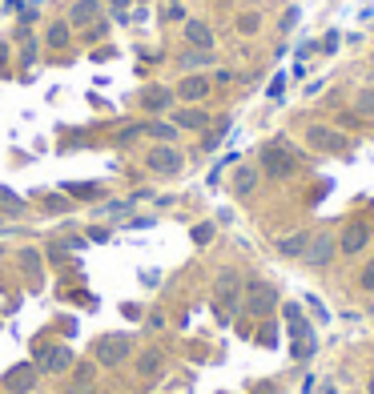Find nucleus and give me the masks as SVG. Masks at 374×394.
Returning <instances> with one entry per match:
<instances>
[{"label": "nucleus", "instance_id": "1", "mask_svg": "<svg viewBox=\"0 0 374 394\" xmlns=\"http://www.w3.org/2000/svg\"><path fill=\"white\" fill-rule=\"evenodd\" d=\"M261 173L266 177H294L298 173V153L282 137L270 141V145H261Z\"/></svg>", "mask_w": 374, "mask_h": 394}, {"label": "nucleus", "instance_id": "2", "mask_svg": "<svg viewBox=\"0 0 374 394\" xmlns=\"http://www.w3.org/2000/svg\"><path fill=\"white\" fill-rule=\"evenodd\" d=\"M213 298H217V314L229 318V314L238 310V302H242V278L233 270H222L217 274V286H213Z\"/></svg>", "mask_w": 374, "mask_h": 394}, {"label": "nucleus", "instance_id": "3", "mask_svg": "<svg viewBox=\"0 0 374 394\" xmlns=\"http://www.w3.org/2000/svg\"><path fill=\"white\" fill-rule=\"evenodd\" d=\"M129 334H105L97 342V350H93V358H97V366H121V362L129 358Z\"/></svg>", "mask_w": 374, "mask_h": 394}, {"label": "nucleus", "instance_id": "4", "mask_svg": "<svg viewBox=\"0 0 374 394\" xmlns=\"http://www.w3.org/2000/svg\"><path fill=\"white\" fill-rule=\"evenodd\" d=\"M274 306H278V290L270 282H250V286H245V310L254 314V318L274 314Z\"/></svg>", "mask_w": 374, "mask_h": 394}, {"label": "nucleus", "instance_id": "5", "mask_svg": "<svg viewBox=\"0 0 374 394\" xmlns=\"http://www.w3.org/2000/svg\"><path fill=\"white\" fill-rule=\"evenodd\" d=\"M371 238H374V230L366 226V221H362V217H354V221H346V226H342L338 249H342V254H350V258H354V254H362V249L371 246Z\"/></svg>", "mask_w": 374, "mask_h": 394}, {"label": "nucleus", "instance_id": "6", "mask_svg": "<svg viewBox=\"0 0 374 394\" xmlns=\"http://www.w3.org/2000/svg\"><path fill=\"white\" fill-rule=\"evenodd\" d=\"M306 141H310V149H318V153H346V149H350V141H346L338 129H330V125H310Z\"/></svg>", "mask_w": 374, "mask_h": 394}, {"label": "nucleus", "instance_id": "7", "mask_svg": "<svg viewBox=\"0 0 374 394\" xmlns=\"http://www.w3.org/2000/svg\"><path fill=\"white\" fill-rule=\"evenodd\" d=\"M334 254H338V238H330V233H318V238H310L306 246V265L310 270H326V265L334 262Z\"/></svg>", "mask_w": 374, "mask_h": 394}, {"label": "nucleus", "instance_id": "8", "mask_svg": "<svg viewBox=\"0 0 374 394\" xmlns=\"http://www.w3.org/2000/svg\"><path fill=\"white\" fill-rule=\"evenodd\" d=\"M149 173H161V177H173V173H181V165H185V157H181L173 145H157V149H149Z\"/></svg>", "mask_w": 374, "mask_h": 394}, {"label": "nucleus", "instance_id": "9", "mask_svg": "<svg viewBox=\"0 0 374 394\" xmlns=\"http://www.w3.org/2000/svg\"><path fill=\"white\" fill-rule=\"evenodd\" d=\"M36 366L49 370V374H61V370L73 366V350H69V346H41V350H36Z\"/></svg>", "mask_w": 374, "mask_h": 394}, {"label": "nucleus", "instance_id": "10", "mask_svg": "<svg viewBox=\"0 0 374 394\" xmlns=\"http://www.w3.org/2000/svg\"><path fill=\"white\" fill-rule=\"evenodd\" d=\"M36 386V366H13L4 374V391L8 394H29Z\"/></svg>", "mask_w": 374, "mask_h": 394}, {"label": "nucleus", "instance_id": "11", "mask_svg": "<svg viewBox=\"0 0 374 394\" xmlns=\"http://www.w3.org/2000/svg\"><path fill=\"white\" fill-rule=\"evenodd\" d=\"M97 17H101V0H77V4L69 8V24H77V29L97 24Z\"/></svg>", "mask_w": 374, "mask_h": 394}, {"label": "nucleus", "instance_id": "12", "mask_svg": "<svg viewBox=\"0 0 374 394\" xmlns=\"http://www.w3.org/2000/svg\"><path fill=\"white\" fill-rule=\"evenodd\" d=\"M93 378H97V366H89V362L73 366V378H69V394H89V391H93Z\"/></svg>", "mask_w": 374, "mask_h": 394}, {"label": "nucleus", "instance_id": "13", "mask_svg": "<svg viewBox=\"0 0 374 394\" xmlns=\"http://www.w3.org/2000/svg\"><path fill=\"white\" fill-rule=\"evenodd\" d=\"M185 41H189L194 49H210L213 52V29L206 24V20H189V24H185Z\"/></svg>", "mask_w": 374, "mask_h": 394}, {"label": "nucleus", "instance_id": "14", "mask_svg": "<svg viewBox=\"0 0 374 394\" xmlns=\"http://www.w3.org/2000/svg\"><path fill=\"white\" fill-rule=\"evenodd\" d=\"M306 246H310V233L298 230V233H290V238H282V242H278V254H282V258H302Z\"/></svg>", "mask_w": 374, "mask_h": 394}, {"label": "nucleus", "instance_id": "15", "mask_svg": "<svg viewBox=\"0 0 374 394\" xmlns=\"http://www.w3.org/2000/svg\"><path fill=\"white\" fill-rule=\"evenodd\" d=\"M206 93H210V77H185V81L178 85L181 101H201Z\"/></svg>", "mask_w": 374, "mask_h": 394}, {"label": "nucleus", "instance_id": "16", "mask_svg": "<svg viewBox=\"0 0 374 394\" xmlns=\"http://www.w3.org/2000/svg\"><path fill=\"white\" fill-rule=\"evenodd\" d=\"M169 101H173V93H169V89H161V85H153V89H145V93H141V105H145V109H153V113L169 109Z\"/></svg>", "mask_w": 374, "mask_h": 394}, {"label": "nucleus", "instance_id": "17", "mask_svg": "<svg viewBox=\"0 0 374 394\" xmlns=\"http://www.w3.org/2000/svg\"><path fill=\"white\" fill-rule=\"evenodd\" d=\"M173 125H178V129H206V125H210V113H201V109H178Z\"/></svg>", "mask_w": 374, "mask_h": 394}, {"label": "nucleus", "instance_id": "18", "mask_svg": "<svg viewBox=\"0 0 374 394\" xmlns=\"http://www.w3.org/2000/svg\"><path fill=\"white\" fill-rule=\"evenodd\" d=\"M161 350H145L141 358H137V378H157L161 374Z\"/></svg>", "mask_w": 374, "mask_h": 394}, {"label": "nucleus", "instance_id": "19", "mask_svg": "<svg viewBox=\"0 0 374 394\" xmlns=\"http://www.w3.org/2000/svg\"><path fill=\"white\" fill-rule=\"evenodd\" d=\"M286 322H290V334H294V338H314V330L302 322V310H298V306H286Z\"/></svg>", "mask_w": 374, "mask_h": 394}, {"label": "nucleus", "instance_id": "20", "mask_svg": "<svg viewBox=\"0 0 374 394\" xmlns=\"http://www.w3.org/2000/svg\"><path fill=\"white\" fill-rule=\"evenodd\" d=\"M149 137H157L161 145H169V141H178V125H165V121H149L145 125Z\"/></svg>", "mask_w": 374, "mask_h": 394}, {"label": "nucleus", "instance_id": "21", "mask_svg": "<svg viewBox=\"0 0 374 394\" xmlns=\"http://www.w3.org/2000/svg\"><path fill=\"white\" fill-rule=\"evenodd\" d=\"M181 65L185 68H206V65H213V52L210 49H189L185 57H181Z\"/></svg>", "mask_w": 374, "mask_h": 394}, {"label": "nucleus", "instance_id": "22", "mask_svg": "<svg viewBox=\"0 0 374 394\" xmlns=\"http://www.w3.org/2000/svg\"><path fill=\"white\" fill-rule=\"evenodd\" d=\"M354 109H358L362 117H371V121H374V85H366V89H358Z\"/></svg>", "mask_w": 374, "mask_h": 394}, {"label": "nucleus", "instance_id": "23", "mask_svg": "<svg viewBox=\"0 0 374 394\" xmlns=\"http://www.w3.org/2000/svg\"><path fill=\"white\" fill-rule=\"evenodd\" d=\"M254 185H258V169H238V177H233V189L238 194H254Z\"/></svg>", "mask_w": 374, "mask_h": 394}, {"label": "nucleus", "instance_id": "24", "mask_svg": "<svg viewBox=\"0 0 374 394\" xmlns=\"http://www.w3.org/2000/svg\"><path fill=\"white\" fill-rule=\"evenodd\" d=\"M258 29H261V17H258V13H242V17H238V33L254 36Z\"/></svg>", "mask_w": 374, "mask_h": 394}, {"label": "nucleus", "instance_id": "25", "mask_svg": "<svg viewBox=\"0 0 374 394\" xmlns=\"http://www.w3.org/2000/svg\"><path fill=\"white\" fill-rule=\"evenodd\" d=\"M49 45H52V49H65V45H69V20L49 29Z\"/></svg>", "mask_w": 374, "mask_h": 394}, {"label": "nucleus", "instance_id": "26", "mask_svg": "<svg viewBox=\"0 0 374 394\" xmlns=\"http://www.w3.org/2000/svg\"><path fill=\"white\" fill-rule=\"evenodd\" d=\"M65 189H69V194H73V197H85V201H89V197H97V194H101L97 185H89V181H77V185H65Z\"/></svg>", "mask_w": 374, "mask_h": 394}, {"label": "nucleus", "instance_id": "27", "mask_svg": "<svg viewBox=\"0 0 374 394\" xmlns=\"http://www.w3.org/2000/svg\"><path fill=\"white\" fill-rule=\"evenodd\" d=\"M20 262H24V270H29V274H36V278H41V254H36V249H24V254H20Z\"/></svg>", "mask_w": 374, "mask_h": 394}, {"label": "nucleus", "instance_id": "28", "mask_svg": "<svg viewBox=\"0 0 374 394\" xmlns=\"http://www.w3.org/2000/svg\"><path fill=\"white\" fill-rule=\"evenodd\" d=\"M358 286H362L366 294H374V262L362 265V274H358Z\"/></svg>", "mask_w": 374, "mask_h": 394}, {"label": "nucleus", "instance_id": "29", "mask_svg": "<svg viewBox=\"0 0 374 394\" xmlns=\"http://www.w3.org/2000/svg\"><path fill=\"white\" fill-rule=\"evenodd\" d=\"M0 205H4L8 214H20V210H24V205H20V197H17V194H8V189H0Z\"/></svg>", "mask_w": 374, "mask_h": 394}, {"label": "nucleus", "instance_id": "30", "mask_svg": "<svg viewBox=\"0 0 374 394\" xmlns=\"http://www.w3.org/2000/svg\"><path fill=\"white\" fill-rule=\"evenodd\" d=\"M226 129H229V121H222V125H217V129H213L210 137H206V149H217V145H222V137H226Z\"/></svg>", "mask_w": 374, "mask_h": 394}, {"label": "nucleus", "instance_id": "31", "mask_svg": "<svg viewBox=\"0 0 374 394\" xmlns=\"http://www.w3.org/2000/svg\"><path fill=\"white\" fill-rule=\"evenodd\" d=\"M141 133H145V125H129V129H121V133H117V141H121V145H129L133 137H141Z\"/></svg>", "mask_w": 374, "mask_h": 394}, {"label": "nucleus", "instance_id": "32", "mask_svg": "<svg viewBox=\"0 0 374 394\" xmlns=\"http://www.w3.org/2000/svg\"><path fill=\"white\" fill-rule=\"evenodd\" d=\"M210 238H213V226H210V221H206V226H194V242H197V246H206Z\"/></svg>", "mask_w": 374, "mask_h": 394}, {"label": "nucleus", "instance_id": "33", "mask_svg": "<svg viewBox=\"0 0 374 394\" xmlns=\"http://www.w3.org/2000/svg\"><path fill=\"white\" fill-rule=\"evenodd\" d=\"M298 17H302L298 8H286V17H282V33H290L294 24H298Z\"/></svg>", "mask_w": 374, "mask_h": 394}, {"label": "nucleus", "instance_id": "34", "mask_svg": "<svg viewBox=\"0 0 374 394\" xmlns=\"http://www.w3.org/2000/svg\"><path fill=\"white\" fill-rule=\"evenodd\" d=\"M125 210H129V201H109V205H105V214H109V217L125 214Z\"/></svg>", "mask_w": 374, "mask_h": 394}, {"label": "nucleus", "instance_id": "35", "mask_svg": "<svg viewBox=\"0 0 374 394\" xmlns=\"http://www.w3.org/2000/svg\"><path fill=\"white\" fill-rule=\"evenodd\" d=\"M282 89H286V77H282V73H278L274 81H270V97H282Z\"/></svg>", "mask_w": 374, "mask_h": 394}, {"label": "nucleus", "instance_id": "36", "mask_svg": "<svg viewBox=\"0 0 374 394\" xmlns=\"http://www.w3.org/2000/svg\"><path fill=\"white\" fill-rule=\"evenodd\" d=\"M338 49V33H326V41H322V52H334Z\"/></svg>", "mask_w": 374, "mask_h": 394}, {"label": "nucleus", "instance_id": "37", "mask_svg": "<svg viewBox=\"0 0 374 394\" xmlns=\"http://www.w3.org/2000/svg\"><path fill=\"white\" fill-rule=\"evenodd\" d=\"M109 4L117 8V20H129V17H125V4H129V0H109Z\"/></svg>", "mask_w": 374, "mask_h": 394}, {"label": "nucleus", "instance_id": "38", "mask_svg": "<svg viewBox=\"0 0 374 394\" xmlns=\"http://www.w3.org/2000/svg\"><path fill=\"white\" fill-rule=\"evenodd\" d=\"M4 61H8V45H0V65H4Z\"/></svg>", "mask_w": 374, "mask_h": 394}, {"label": "nucleus", "instance_id": "39", "mask_svg": "<svg viewBox=\"0 0 374 394\" xmlns=\"http://www.w3.org/2000/svg\"><path fill=\"white\" fill-rule=\"evenodd\" d=\"M366 394H374V374H371V378H366Z\"/></svg>", "mask_w": 374, "mask_h": 394}, {"label": "nucleus", "instance_id": "40", "mask_svg": "<svg viewBox=\"0 0 374 394\" xmlns=\"http://www.w3.org/2000/svg\"><path fill=\"white\" fill-rule=\"evenodd\" d=\"M371 314H374V306H371Z\"/></svg>", "mask_w": 374, "mask_h": 394}]
</instances>
